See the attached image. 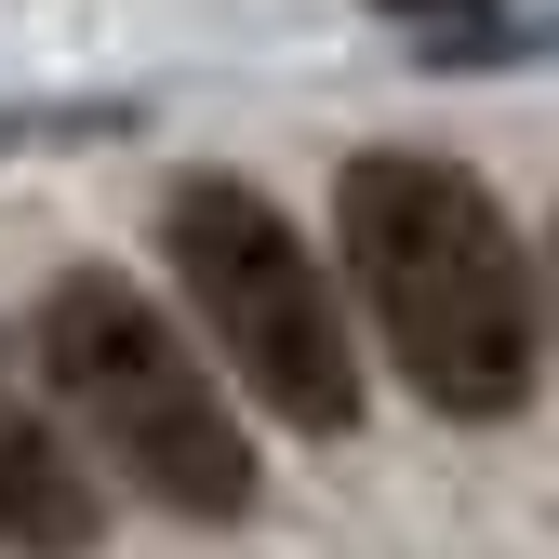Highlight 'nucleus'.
I'll use <instances>...</instances> for the list:
<instances>
[{
    "instance_id": "nucleus-5",
    "label": "nucleus",
    "mask_w": 559,
    "mask_h": 559,
    "mask_svg": "<svg viewBox=\"0 0 559 559\" xmlns=\"http://www.w3.org/2000/svg\"><path fill=\"white\" fill-rule=\"evenodd\" d=\"M373 14H427V27H466V14H493V0H373Z\"/></svg>"
},
{
    "instance_id": "nucleus-4",
    "label": "nucleus",
    "mask_w": 559,
    "mask_h": 559,
    "mask_svg": "<svg viewBox=\"0 0 559 559\" xmlns=\"http://www.w3.org/2000/svg\"><path fill=\"white\" fill-rule=\"evenodd\" d=\"M94 533H107V507H94L81 453L40 427V400L14 386V360H0V546L14 559H81Z\"/></svg>"
},
{
    "instance_id": "nucleus-3",
    "label": "nucleus",
    "mask_w": 559,
    "mask_h": 559,
    "mask_svg": "<svg viewBox=\"0 0 559 559\" xmlns=\"http://www.w3.org/2000/svg\"><path fill=\"white\" fill-rule=\"evenodd\" d=\"M160 253L187 280L200 333H214V360L280 413V427H360V346H346V307L320 253L294 240V214L280 200H253L240 174H174L160 187Z\"/></svg>"
},
{
    "instance_id": "nucleus-2",
    "label": "nucleus",
    "mask_w": 559,
    "mask_h": 559,
    "mask_svg": "<svg viewBox=\"0 0 559 559\" xmlns=\"http://www.w3.org/2000/svg\"><path fill=\"white\" fill-rule=\"evenodd\" d=\"M27 346H40V386L67 400V427L94 440V466H120L147 507H174V520H240L253 507V427L227 413V386L187 360V333L120 266L40 280Z\"/></svg>"
},
{
    "instance_id": "nucleus-1",
    "label": "nucleus",
    "mask_w": 559,
    "mask_h": 559,
    "mask_svg": "<svg viewBox=\"0 0 559 559\" xmlns=\"http://www.w3.org/2000/svg\"><path fill=\"white\" fill-rule=\"evenodd\" d=\"M333 240H346V280H360L386 360L427 413L493 427V413L533 400V253L466 160L360 147L333 174Z\"/></svg>"
}]
</instances>
